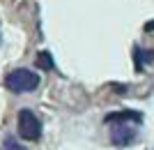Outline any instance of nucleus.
<instances>
[{"mask_svg": "<svg viewBox=\"0 0 154 150\" xmlns=\"http://www.w3.org/2000/svg\"><path fill=\"white\" fill-rule=\"evenodd\" d=\"M37 65L42 67V69H53L55 62H53V56L48 51H39L37 53Z\"/></svg>", "mask_w": 154, "mask_h": 150, "instance_id": "nucleus-5", "label": "nucleus"}, {"mask_svg": "<svg viewBox=\"0 0 154 150\" xmlns=\"http://www.w3.org/2000/svg\"><path fill=\"white\" fill-rule=\"evenodd\" d=\"M154 30V21H149V23H145V33H152Z\"/></svg>", "mask_w": 154, "mask_h": 150, "instance_id": "nucleus-7", "label": "nucleus"}, {"mask_svg": "<svg viewBox=\"0 0 154 150\" xmlns=\"http://www.w3.org/2000/svg\"><path fill=\"white\" fill-rule=\"evenodd\" d=\"M140 120H143V113H138V111H115L103 118L106 125H131V123L138 125Z\"/></svg>", "mask_w": 154, "mask_h": 150, "instance_id": "nucleus-4", "label": "nucleus"}, {"mask_svg": "<svg viewBox=\"0 0 154 150\" xmlns=\"http://www.w3.org/2000/svg\"><path fill=\"white\" fill-rule=\"evenodd\" d=\"M16 129H19V136L23 141H39L42 139V120L30 109H23V111H19V125H16Z\"/></svg>", "mask_w": 154, "mask_h": 150, "instance_id": "nucleus-2", "label": "nucleus"}, {"mask_svg": "<svg viewBox=\"0 0 154 150\" xmlns=\"http://www.w3.org/2000/svg\"><path fill=\"white\" fill-rule=\"evenodd\" d=\"M5 150H26V148H23V145H16L12 136H7L5 139Z\"/></svg>", "mask_w": 154, "mask_h": 150, "instance_id": "nucleus-6", "label": "nucleus"}, {"mask_svg": "<svg viewBox=\"0 0 154 150\" xmlns=\"http://www.w3.org/2000/svg\"><path fill=\"white\" fill-rule=\"evenodd\" d=\"M110 127H113V143L117 148L131 145V141L136 139V129L131 125H110Z\"/></svg>", "mask_w": 154, "mask_h": 150, "instance_id": "nucleus-3", "label": "nucleus"}, {"mask_svg": "<svg viewBox=\"0 0 154 150\" xmlns=\"http://www.w3.org/2000/svg\"><path fill=\"white\" fill-rule=\"evenodd\" d=\"M5 85L7 90L16 92V95H23V92H32L37 90L39 85V76L32 69H26V67H19V69H14L5 76Z\"/></svg>", "mask_w": 154, "mask_h": 150, "instance_id": "nucleus-1", "label": "nucleus"}]
</instances>
